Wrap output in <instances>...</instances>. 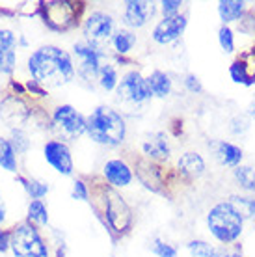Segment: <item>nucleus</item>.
Segmentation results:
<instances>
[{
	"mask_svg": "<svg viewBox=\"0 0 255 257\" xmlns=\"http://www.w3.org/2000/svg\"><path fill=\"white\" fill-rule=\"evenodd\" d=\"M28 71L34 82L43 84L47 88H58L71 82L77 69L69 52L60 47L45 45L34 51L28 58Z\"/></svg>",
	"mask_w": 255,
	"mask_h": 257,
	"instance_id": "obj_1",
	"label": "nucleus"
},
{
	"mask_svg": "<svg viewBox=\"0 0 255 257\" xmlns=\"http://www.w3.org/2000/svg\"><path fill=\"white\" fill-rule=\"evenodd\" d=\"M86 133L95 144L106 148H117L125 142L127 125L117 110L102 104L86 117Z\"/></svg>",
	"mask_w": 255,
	"mask_h": 257,
	"instance_id": "obj_2",
	"label": "nucleus"
},
{
	"mask_svg": "<svg viewBox=\"0 0 255 257\" xmlns=\"http://www.w3.org/2000/svg\"><path fill=\"white\" fill-rule=\"evenodd\" d=\"M207 227L218 242L231 244L242 235L244 218L227 199V201H220L211 207V211L207 212Z\"/></svg>",
	"mask_w": 255,
	"mask_h": 257,
	"instance_id": "obj_3",
	"label": "nucleus"
},
{
	"mask_svg": "<svg viewBox=\"0 0 255 257\" xmlns=\"http://www.w3.org/2000/svg\"><path fill=\"white\" fill-rule=\"evenodd\" d=\"M12 250L15 257H51L43 237L32 224H21L13 229Z\"/></svg>",
	"mask_w": 255,
	"mask_h": 257,
	"instance_id": "obj_4",
	"label": "nucleus"
},
{
	"mask_svg": "<svg viewBox=\"0 0 255 257\" xmlns=\"http://www.w3.org/2000/svg\"><path fill=\"white\" fill-rule=\"evenodd\" d=\"M73 56H75V69L78 75L86 80H91L99 77V71L104 65L106 52L89 41H78L73 47Z\"/></svg>",
	"mask_w": 255,
	"mask_h": 257,
	"instance_id": "obj_5",
	"label": "nucleus"
},
{
	"mask_svg": "<svg viewBox=\"0 0 255 257\" xmlns=\"http://www.w3.org/2000/svg\"><path fill=\"white\" fill-rule=\"evenodd\" d=\"M115 93H117V101L133 104L147 103L153 97L149 86H147V78L142 77L140 71L125 73L119 84H117V88H115Z\"/></svg>",
	"mask_w": 255,
	"mask_h": 257,
	"instance_id": "obj_6",
	"label": "nucleus"
},
{
	"mask_svg": "<svg viewBox=\"0 0 255 257\" xmlns=\"http://www.w3.org/2000/svg\"><path fill=\"white\" fill-rule=\"evenodd\" d=\"M52 125L65 140H77L86 133V117L71 104H62L52 114Z\"/></svg>",
	"mask_w": 255,
	"mask_h": 257,
	"instance_id": "obj_7",
	"label": "nucleus"
},
{
	"mask_svg": "<svg viewBox=\"0 0 255 257\" xmlns=\"http://www.w3.org/2000/svg\"><path fill=\"white\" fill-rule=\"evenodd\" d=\"M114 19L104 12H93L84 23V36L86 41L102 47L114 38Z\"/></svg>",
	"mask_w": 255,
	"mask_h": 257,
	"instance_id": "obj_8",
	"label": "nucleus"
},
{
	"mask_svg": "<svg viewBox=\"0 0 255 257\" xmlns=\"http://www.w3.org/2000/svg\"><path fill=\"white\" fill-rule=\"evenodd\" d=\"M104 209H106V218L115 231H127L133 216H131V209L123 201L121 196L114 190H108L106 199H104Z\"/></svg>",
	"mask_w": 255,
	"mask_h": 257,
	"instance_id": "obj_9",
	"label": "nucleus"
},
{
	"mask_svg": "<svg viewBox=\"0 0 255 257\" xmlns=\"http://www.w3.org/2000/svg\"><path fill=\"white\" fill-rule=\"evenodd\" d=\"M186 17L185 15H173V17H162L153 28V41L159 45H170L173 41H177L183 32L186 30Z\"/></svg>",
	"mask_w": 255,
	"mask_h": 257,
	"instance_id": "obj_10",
	"label": "nucleus"
},
{
	"mask_svg": "<svg viewBox=\"0 0 255 257\" xmlns=\"http://www.w3.org/2000/svg\"><path fill=\"white\" fill-rule=\"evenodd\" d=\"M43 155L45 159H47V162L56 170L58 174L62 175L73 174V157H71V151L65 142L49 140L45 144Z\"/></svg>",
	"mask_w": 255,
	"mask_h": 257,
	"instance_id": "obj_11",
	"label": "nucleus"
},
{
	"mask_svg": "<svg viewBox=\"0 0 255 257\" xmlns=\"http://www.w3.org/2000/svg\"><path fill=\"white\" fill-rule=\"evenodd\" d=\"M155 6L151 2H142V0H129L125 4L123 19L131 28H142L147 21L153 17Z\"/></svg>",
	"mask_w": 255,
	"mask_h": 257,
	"instance_id": "obj_12",
	"label": "nucleus"
},
{
	"mask_svg": "<svg viewBox=\"0 0 255 257\" xmlns=\"http://www.w3.org/2000/svg\"><path fill=\"white\" fill-rule=\"evenodd\" d=\"M102 174H104V177H106L110 185L115 188L129 187L131 181H133V170L121 159H112V161L106 162L104 168H102Z\"/></svg>",
	"mask_w": 255,
	"mask_h": 257,
	"instance_id": "obj_13",
	"label": "nucleus"
},
{
	"mask_svg": "<svg viewBox=\"0 0 255 257\" xmlns=\"http://www.w3.org/2000/svg\"><path fill=\"white\" fill-rule=\"evenodd\" d=\"M15 45H17L15 34L8 28H0V71L4 73H12L15 67V62H17Z\"/></svg>",
	"mask_w": 255,
	"mask_h": 257,
	"instance_id": "obj_14",
	"label": "nucleus"
},
{
	"mask_svg": "<svg viewBox=\"0 0 255 257\" xmlns=\"http://www.w3.org/2000/svg\"><path fill=\"white\" fill-rule=\"evenodd\" d=\"M212 149H214L216 161L220 162L222 166L233 168V170H235L236 166H240V162H242V159H244L242 149L238 148V146H235V144H231V142L220 140L212 146Z\"/></svg>",
	"mask_w": 255,
	"mask_h": 257,
	"instance_id": "obj_15",
	"label": "nucleus"
},
{
	"mask_svg": "<svg viewBox=\"0 0 255 257\" xmlns=\"http://www.w3.org/2000/svg\"><path fill=\"white\" fill-rule=\"evenodd\" d=\"M144 153L153 161H168L170 159V144L164 133H153L142 144Z\"/></svg>",
	"mask_w": 255,
	"mask_h": 257,
	"instance_id": "obj_16",
	"label": "nucleus"
},
{
	"mask_svg": "<svg viewBox=\"0 0 255 257\" xmlns=\"http://www.w3.org/2000/svg\"><path fill=\"white\" fill-rule=\"evenodd\" d=\"M179 172L188 177V179H198L205 174V161L199 153H194V151H186L179 157L177 161Z\"/></svg>",
	"mask_w": 255,
	"mask_h": 257,
	"instance_id": "obj_17",
	"label": "nucleus"
},
{
	"mask_svg": "<svg viewBox=\"0 0 255 257\" xmlns=\"http://www.w3.org/2000/svg\"><path fill=\"white\" fill-rule=\"evenodd\" d=\"M12 104L13 106H10L8 99H4V103L0 104V117L8 125L15 127V125H21L28 117V106L21 101L19 97H13V95H12Z\"/></svg>",
	"mask_w": 255,
	"mask_h": 257,
	"instance_id": "obj_18",
	"label": "nucleus"
},
{
	"mask_svg": "<svg viewBox=\"0 0 255 257\" xmlns=\"http://www.w3.org/2000/svg\"><path fill=\"white\" fill-rule=\"evenodd\" d=\"M244 10H246V2H240V0H222V2H218V15H220V21L225 26H227V23L240 19Z\"/></svg>",
	"mask_w": 255,
	"mask_h": 257,
	"instance_id": "obj_19",
	"label": "nucleus"
},
{
	"mask_svg": "<svg viewBox=\"0 0 255 257\" xmlns=\"http://www.w3.org/2000/svg\"><path fill=\"white\" fill-rule=\"evenodd\" d=\"M147 86H149V90H151V93H153L155 97L164 99V97H168L170 91H172V78H170V75H166L164 71H153V73L147 77Z\"/></svg>",
	"mask_w": 255,
	"mask_h": 257,
	"instance_id": "obj_20",
	"label": "nucleus"
},
{
	"mask_svg": "<svg viewBox=\"0 0 255 257\" xmlns=\"http://www.w3.org/2000/svg\"><path fill=\"white\" fill-rule=\"evenodd\" d=\"M233 177H235L236 185L246 190V192L255 194V168L253 166H236L233 170Z\"/></svg>",
	"mask_w": 255,
	"mask_h": 257,
	"instance_id": "obj_21",
	"label": "nucleus"
},
{
	"mask_svg": "<svg viewBox=\"0 0 255 257\" xmlns=\"http://www.w3.org/2000/svg\"><path fill=\"white\" fill-rule=\"evenodd\" d=\"M112 45L119 54H127L136 45V36L131 30H117L114 34V38H112Z\"/></svg>",
	"mask_w": 255,
	"mask_h": 257,
	"instance_id": "obj_22",
	"label": "nucleus"
},
{
	"mask_svg": "<svg viewBox=\"0 0 255 257\" xmlns=\"http://www.w3.org/2000/svg\"><path fill=\"white\" fill-rule=\"evenodd\" d=\"M97 80H99V86H101L102 90H106V91L115 90V88H117V84H119L117 71H115L114 65H110V64L102 65L101 71H99V77H97Z\"/></svg>",
	"mask_w": 255,
	"mask_h": 257,
	"instance_id": "obj_23",
	"label": "nucleus"
},
{
	"mask_svg": "<svg viewBox=\"0 0 255 257\" xmlns=\"http://www.w3.org/2000/svg\"><path fill=\"white\" fill-rule=\"evenodd\" d=\"M229 201L236 211L242 214L244 220H255V198H251V196H231Z\"/></svg>",
	"mask_w": 255,
	"mask_h": 257,
	"instance_id": "obj_24",
	"label": "nucleus"
},
{
	"mask_svg": "<svg viewBox=\"0 0 255 257\" xmlns=\"http://www.w3.org/2000/svg\"><path fill=\"white\" fill-rule=\"evenodd\" d=\"M0 166L8 172H15V168H17L15 151H13L10 140H6V138H0Z\"/></svg>",
	"mask_w": 255,
	"mask_h": 257,
	"instance_id": "obj_25",
	"label": "nucleus"
},
{
	"mask_svg": "<svg viewBox=\"0 0 255 257\" xmlns=\"http://www.w3.org/2000/svg\"><path fill=\"white\" fill-rule=\"evenodd\" d=\"M28 220L38 225H47L49 222V211L41 199H32L28 205Z\"/></svg>",
	"mask_w": 255,
	"mask_h": 257,
	"instance_id": "obj_26",
	"label": "nucleus"
},
{
	"mask_svg": "<svg viewBox=\"0 0 255 257\" xmlns=\"http://www.w3.org/2000/svg\"><path fill=\"white\" fill-rule=\"evenodd\" d=\"M229 75L233 78V82L244 84V86H251L255 82V78L248 73V65L244 64L242 60H236L235 64H231Z\"/></svg>",
	"mask_w": 255,
	"mask_h": 257,
	"instance_id": "obj_27",
	"label": "nucleus"
},
{
	"mask_svg": "<svg viewBox=\"0 0 255 257\" xmlns=\"http://www.w3.org/2000/svg\"><path fill=\"white\" fill-rule=\"evenodd\" d=\"M186 246H188L192 257H214V253H216V248L203 238H194Z\"/></svg>",
	"mask_w": 255,
	"mask_h": 257,
	"instance_id": "obj_28",
	"label": "nucleus"
},
{
	"mask_svg": "<svg viewBox=\"0 0 255 257\" xmlns=\"http://www.w3.org/2000/svg\"><path fill=\"white\" fill-rule=\"evenodd\" d=\"M17 179L25 185V188L28 190V194H30V198L32 199H41L43 196H47L49 194V185L47 183H41V181H36V179H32V181H26L25 177H17Z\"/></svg>",
	"mask_w": 255,
	"mask_h": 257,
	"instance_id": "obj_29",
	"label": "nucleus"
},
{
	"mask_svg": "<svg viewBox=\"0 0 255 257\" xmlns=\"http://www.w3.org/2000/svg\"><path fill=\"white\" fill-rule=\"evenodd\" d=\"M218 43L222 47V51L227 52V54L235 51V34H233L229 26H220V30H218Z\"/></svg>",
	"mask_w": 255,
	"mask_h": 257,
	"instance_id": "obj_30",
	"label": "nucleus"
},
{
	"mask_svg": "<svg viewBox=\"0 0 255 257\" xmlns=\"http://www.w3.org/2000/svg\"><path fill=\"white\" fill-rule=\"evenodd\" d=\"M10 144H12V148L15 153H25L26 149H28V146H30V142H28V136L23 133V131H13L12 135V140H10Z\"/></svg>",
	"mask_w": 255,
	"mask_h": 257,
	"instance_id": "obj_31",
	"label": "nucleus"
},
{
	"mask_svg": "<svg viewBox=\"0 0 255 257\" xmlns=\"http://www.w3.org/2000/svg\"><path fill=\"white\" fill-rule=\"evenodd\" d=\"M153 253L157 257H177V248L164 242V240H160V238H157L153 242Z\"/></svg>",
	"mask_w": 255,
	"mask_h": 257,
	"instance_id": "obj_32",
	"label": "nucleus"
},
{
	"mask_svg": "<svg viewBox=\"0 0 255 257\" xmlns=\"http://www.w3.org/2000/svg\"><path fill=\"white\" fill-rule=\"evenodd\" d=\"M181 2L179 0H164L162 4H160V10L164 13V17H173V15H179L181 12Z\"/></svg>",
	"mask_w": 255,
	"mask_h": 257,
	"instance_id": "obj_33",
	"label": "nucleus"
},
{
	"mask_svg": "<svg viewBox=\"0 0 255 257\" xmlns=\"http://www.w3.org/2000/svg\"><path fill=\"white\" fill-rule=\"evenodd\" d=\"M249 128V121L246 119V117L242 116H236L231 119V125H229V131L233 133V135H242V133H246Z\"/></svg>",
	"mask_w": 255,
	"mask_h": 257,
	"instance_id": "obj_34",
	"label": "nucleus"
},
{
	"mask_svg": "<svg viewBox=\"0 0 255 257\" xmlns=\"http://www.w3.org/2000/svg\"><path fill=\"white\" fill-rule=\"evenodd\" d=\"M71 196L75 199H80V201H88L89 192H88V188H86V183L80 179L75 181V183H73V192H71Z\"/></svg>",
	"mask_w": 255,
	"mask_h": 257,
	"instance_id": "obj_35",
	"label": "nucleus"
},
{
	"mask_svg": "<svg viewBox=\"0 0 255 257\" xmlns=\"http://www.w3.org/2000/svg\"><path fill=\"white\" fill-rule=\"evenodd\" d=\"M185 88L190 91V93H201V90H203V86H201V82H199V78L196 77V75H186Z\"/></svg>",
	"mask_w": 255,
	"mask_h": 257,
	"instance_id": "obj_36",
	"label": "nucleus"
},
{
	"mask_svg": "<svg viewBox=\"0 0 255 257\" xmlns=\"http://www.w3.org/2000/svg\"><path fill=\"white\" fill-rule=\"evenodd\" d=\"M12 248V233L0 231V251H6Z\"/></svg>",
	"mask_w": 255,
	"mask_h": 257,
	"instance_id": "obj_37",
	"label": "nucleus"
},
{
	"mask_svg": "<svg viewBox=\"0 0 255 257\" xmlns=\"http://www.w3.org/2000/svg\"><path fill=\"white\" fill-rule=\"evenodd\" d=\"M6 220V207H4V201H2V196H0V224Z\"/></svg>",
	"mask_w": 255,
	"mask_h": 257,
	"instance_id": "obj_38",
	"label": "nucleus"
},
{
	"mask_svg": "<svg viewBox=\"0 0 255 257\" xmlns=\"http://www.w3.org/2000/svg\"><path fill=\"white\" fill-rule=\"evenodd\" d=\"M214 257H231V251H227V250H216Z\"/></svg>",
	"mask_w": 255,
	"mask_h": 257,
	"instance_id": "obj_39",
	"label": "nucleus"
},
{
	"mask_svg": "<svg viewBox=\"0 0 255 257\" xmlns=\"http://www.w3.org/2000/svg\"><path fill=\"white\" fill-rule=\"evenodd\" d=\"M248 116L251 117V119H255V103L249 104V108H248Z\"/></svg>",
	"mask_w": 255,
	"mask_h": 257,
	"instance_id": "obj_40",
	"label": "nucleus"
},
{
	"mask_svg": "<svg viewBox=\"0 0 255 257\" xmlns=\"http://www.w3.org/2000/svg\"><path fill=\"white\" fill-rule=\"evenodd\" d=\"M231 257H244L242 253H238V251H231Z\"/></svg>",
	"mask_w": 255,
	"mask_h": 257,
	"instance_id": "obj_41",
	"label": "nucleus"
}]
</instances>
